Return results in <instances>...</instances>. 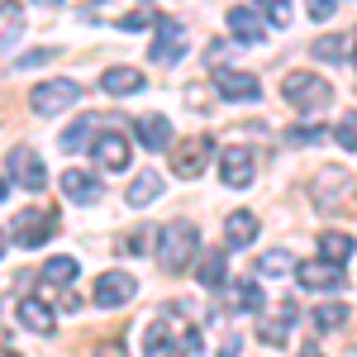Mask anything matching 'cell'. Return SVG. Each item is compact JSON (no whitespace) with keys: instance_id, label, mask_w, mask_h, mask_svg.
Here are the masks:
<instances>
[{"instance_id":"obj_1","label":"cell","mask_w":357,"mask_h":357,"mask_svg":"<svg viewBox=\"0 0 357 357\" xmlns=\"http://www.w3.org/2000/svg\"><path fill=\"white\" fill-rule=\"evenodd\" d=\"M162 234V243H158V267H162L167 276H176L186 262L195 257V248H200V234H195L191 220H172L167 229H158Z\"/></svg>"},{"instance_id":"obj_2","label":"cell","mask_w":357,"mask_h":357,"mask_svg":"<svg viewBox=\"0 0 357 357\" xmlns=\"http://www.w3.org/2000/svg\"><path fill=\"white\" fill-rule=\"evenodd\" d=\"M281 96H286V105H296V110H324L333 100V86L324 77H314V72H291L286 86H281Z\"/></svg>"},{"instance_id":"obj_3","label":"cell","mask_w":357,"mask_h":357,"mask_svg":"<svg viewBox=\"0 0 357 357\" xmlns=\"http://www.w3.org/2000/svg\"><path fill=\"white\" fill-rule=\"evenodd\" d=\"M10 234H15L20 248H43L57 234V210L53 205H29V210H20V220H15Z\"/></svg>"},{"instance_id":"obj_4","label":"cell","mask_w":357,"mask_h":357,"mask_svg":"<svg viewBox=\"0 0 357 357\" xmlns=\"http://www.w3.org/2000/svg\"><path fill=\"white\" fill-rule=\"evenodd\" d=\"M77 100H82V86L77 82H38L29 91V110L33 114H62Z\"/></svg>"},{"instance_id":"obj_5","label":"cell","mask_w":357,"mask_h":357,"mask_svg":"<svg viewBox=\"0 0 357 357\" xmlns=\"http://www.w3.org/2000/svg\"><path fill=\"white\" fill-rule=\"evenodd\" d=\"M153 24H158V38H153V62H158V67L181 62V53H186V29L176 24L172 15H158Z\"/></svg>"},{"instance_id":"obj_6","label":"cell","mask_w":357,"mask_h":357,"mask_svg":"<svg viewBox=\"0 0 357 357\" xmlns=\"http://www.w3.org/2000/svg\"><path fill=\"white\" fill-rule=\"evenodd\" d=\"M134 296H138V276H129V272H100L96 276V305L100 310H114V305L134 301Z\"/></svg>"},{"instance_id":"obj_7","label":"cell","mask_w":357,"mask_h":357,"mask_svg":"<svg viewBox=\"0 0 357 357\" xmlns=\"http://www.w3.org/2000/svg\"><path fill=\"white\" fill-rule=\"evenodd\" d=\"M296 276H301L305 291H338V286H343V262H329V257L296 262Z\"/></svg>"},{"instance_id":"obj_8","label":"cell","mask_w":357,"mask_h":357,"mask_svg":"<svg viewBox=\"0 0 357 357\" xmlns=\"http://www.w3.org/2000/svg\"><path fill=\"white\" fill-rule=\"evenodd\" d=\"M224 15H229V33H234L243 48H257V43L267 38V24H262L257 10H248V5H229Z\"/></svg>"},{"instance_id":"obj_9","label":"cell","mask_w":357,"mask_h":357,"mask_svg":"<svg viewBox=\"0 0 357 357\" xmlns=\"http://www.w3.org/2000/svg\"><path fill=\"white\" fill-rule=\"evenodd\" d=\"M10 176H15L20 186H29V191H43V186H48V172H43V162H38L33 148H15V153H10Z\"/></svg>"},{"instance_id":"obj_10","label":"cell","mask_w":357,"mask_h":357,"mask_svg":"<svg viewBox=\"0 0 357 357\" xmlns=\"http://www.w3.org/2000/svg\"><path fill=\"white\" fill-rule=\"evenodd\" d=\"M252 172H257V167H252V153H248V148H224L220 153L224 186H234V191H238V186H252Z\"/></svg>"},{"instance_id":"obj_11","label":"cell","mask_w":357,"mask_h":357,"mask_svg":"<svg viewBox=\"0 0 357 357\" xmlns=\"http://www.w3.org/2000/svg\"><path fill=\"white\" fill-rule=\"evenodd\" d=\"M215 86H220L224 100H257V91H262L252 72H234V67H220L215 72Z\"/></svg>"},{"instance_id":"obj_12","label":"cell","mask_w":357,"mask_h":357,"mask_svg":"<svg viewBox=\"0 0 357 357\" xmlns=\"http://www.w3.org/2000/svg\"><path fill=\"white\" fill-rule=\"evenodd\" d=\"M205 162H210V138H191L186 148H176V162H172V172H176L181 181H195V176L205 172Z\"/></svg>"},{"instance_id":"obj_13","label":"cell","mask_w":357,"mask_h":357,"mask_svg":"<svg viewBox=\"0 0 357 357\" xmlns=\"http://www.w3.org/2000/svg\"><path fill=\"white\" fill-rule=\"evenodd\" d=\"M96 162H105L110 172H124V167H129V138L105 129V134L96 138Z\"/></svg>"},{"instance_id":"obj_14","label":"cell","mask_w":357,"mask_h":357,"mask_svg":"<svg viewBox=\"0 0 357 357\" xmlns=\"http://www.w3.org/2000/svg\"><path fill=\"white\" fill-rule=\"evenodd\" d=\"M62 195L91 205V200H100V176H91V172H82V167H72V172H62Z\"/></svg>"},{"instance_id":"obj_15","label":"cell","mask_w":357,"mask_h":357,"mask_svg":"<svg viewBox=\"0 0 357 357\" xmlns=\"http://www.w3.org/2000/svg\"><path fill=\"white\" fill-rule=\"evenodd\" d=\"M143 86H148V77L138 67H110V72H100V91H110V96H134Z\"/></svg>"},{"instance_id":"obj_16","label":"cell","mask_w":357,"mask_h":357,"mask_svg":"<svg viewBox=\"0 0 357 357\" xmlns=\"http://www.w3.org/2000/svg\"><path fill=\"white\" fill-rule=\"evenodd\" d=\"M257 238V215L252 210H234L229 220H224V243L229 248H248Z\"/></svg>"},{"instance_id":"obj_17","label":"cell","mask_w":357,"mask_h":357,"mask_svg":"<svg viewBox=\"0 0 357 357\" xmlns=\"http://www.w3.org/2000/svg\"><path fill=\"white\" fill-rule=\"evenodd\" d=\"M138 143L153 148V153L167 148V143H172V124H167V114H143V119H138Z\"/></svg>"},{"instance_id":"obj_18","label":"cell","mask_w":357,"mask_h":357,"mask_svg":"<svg viewBox=\"0 0 357 357\" xmlns=\"http://www.w3.org/2000/svg\"><path fill=\"white\" fill-rule=\"evenodd\" d=\"M195 281H200V286H210V291H220V286H229V262H224V252H200V267H195Z\"/></svg>"},{"instance_id":"obj_19","label":"cell","mask_w":357,"mask_h":357,"mask_svg":"<svg viewBox=\"0 0 357 357\" xmlns=\"http://www.w3.org/2000/svg\"><path fill=\"white\" fill-rule=\"evenodd\" d=\"M20 324H24V329H33V333H53V329H57L53 310L38 301V296H29V301L20 305Z\"/></svg>"},{"instance_id":"obj_20","label":"cell","mask_w":357,"mask_h":357,"mask_svg":"<svg viewBox=\"0 0 357 357\" xmlns=\"http://www.w3.org/2000/svg\"><path fill=\"white\" fill-rule=\"evenodd\" d=\"M229 305H234V314H257V310L267 305V296H262V286H257V281H234Z\"/></svg>"},{"instance_id":"obj_21","label":"cell","mask_w":357,"mask_h":357,"mask_svg":"<svg viewBox=\"0 0 357 357\" xmlns=\"http://www.w3.org/2000/svg\"><path fill=\"white\" fill-rule=\"evenodd\" d=\"M158 195H162V176H158V172H138L134 181H129V205H153V200H158Z\"/></svg>"},{"instance_id":"obj_22","label":"cell","mask_w":357,"mask_h":357,"mask_svg":"<svg viewBox=\"0 0 357 357\" xmlns=\"http://www.w3.org/2000/svg\"><path fill=\"white\" fill-rule=\"evenodd\" d=\"M319 257H329V262H348V257H353V238H348L343 229H324V234H319Z\"/></svg>"},{"instance_id":"obj_23","label":"cell","mask_w":357,"mask_h":357,"mask_svg":"<svg viewBox=\"0 0 357 357\" xmlns=\"http://www.w3.org/2000/svg\"><path fill=\"white\" fill-rule=\"evenodd\" d=\"M134 5H143V0H91V5H86V20H114V24H119Z\"/></svg>"},{"instance_id":"obj_24","label":"cell","mask_w":357,"mask_h":357,"mask_svg":"<svg viewBox=\"0 0 357 357\" xmlns=\"http://www.w3.org/2000/svg\"><path fill=\"white\" fill-rule=\"evenodd\" d=\"M291 272H296V257L286 248H272V252L257 257V276H291Z\"/></svg>"},{"instance_id":"obj_25","label":"cell","mask_w":357,"mask_h":357,"mask_svg":"<svg viewBox=\"0 0 357 357\" xmlns=\"http://www.w3.org/2000/svg\"><path fill=\"white\" fill-rule=\"evenodd\" d=\"M343 186H348V176H343L338 167H329V172H319V176H314V200H319V205H329Z\"/></svg>"},{"instance_id":"obj_26","label":"cell","mask_w":357,"mask_h":357,"mask_svg":"<svg viewBox=\"0 0 357 357\" xmlns=\"http://www.w3.org/2000/svg\"><path fill=\"white\" fill-rule=\"evenodd\" d=\"M96 124H100V119H91V114H82V119H77V124H72V129L62 134V153H82V143H86L91 134H96Z\"/></svg>"},{"instance_id":"obj_27","label":"cell","mask_w":357,"mask_h":357,"mask_svg":"<svg viewBox=\"0 0 357 357\" xmlns=\"http://www.w3.org/2000/svg\"><path fill=\"white\" fill-rule=\"evenodd\" d=\"M43 281H48V286H72V281H77V257H53V262L43 267Z\"/></svg>"},{"instance_id":"obj_28","label":"cell","mask_w":357,"mask_h":357,"mask_svg":"<svg viewBox=\"0 0 357 357\" xmlns=\"http://www.w3.org/2000/svg\"><path fill=\"white\" fill-rule=\"evenodd\" d=\"M333 143H338V148H348V153H357V110L343 114V119L333 124Z\"/></svg>"},{"instance_id":"obj_29","label":"cell","mask_w":357,"mask_h":357,"mask_svg":"<svg viewBox=\"0 0 357 357\" xmlns=\"http://www.w3.org/2000/svg\"><path fill=\"white\" fill-rule=\"evenodd\" d=\"M343 319H348V305H338V301H324L314 310V324H319V329H338Z\"/></svg>"},{"instance_id":"obj_30","label":"cell","mask_w":357,"mask_h":357,"mask_svg":"<svg viewBox=\"0 0 357 357\" xmlns=\"http://www.w3.org/2000/svg\"><path fill=\"white\" fill-rule=\"evenodd\" d=\"M310 53L319 57V62H338V57H343V38H338V33H324V38L310 43Z\"/></svg>"},{"instance_id":"obj_31","label":"cell","mask_w":357,"mask_h":357,"mask_svg":"<svg viewBox=\"0 0 357 357\" xmlns=\"http://www.w3.org/2000/svg\"><path fill=\"white\" fill-rule=\"evenodd\" d=\"M257 10H262L267 24H276V29L291 24V0H257Z\"/></svg>"},{"instance_id":"obj_32","label":"cell","mask_w":357,"mask_h":357,"mask_svg":"<svg viewBox=\"0 0 357 357\" xmlns=\"http://www.w3.org/2000/svg\"><path fill=\"white\" fill-rule=\"evenodd\" d=\"M153 243H158V229H138V234H129L124 243H119V252H153Z\"/></svg>"},{"instance_id":"obj_33","label":"cell","mask_w":357,"mask_h":357,"mask_svg":"<svg viewBox=\"0 0 357 357\" xmlns=\"http://www.w3.org/2000/svg\"><path fill=\"white\" fill-rule=\"evenodd\" d=\"M167 343H172V329H167L162 319H158V324L148 329V338H143V353H162Z\"/></svg>"},{"instance_id":"obj_34","label":"cell","mask_w":357,"mask_h":357,"mask_svg":"<svg viewBox=\"0 0 357 357\" xmlns=\"http://www.w3.org/2000/svg\"><path fill=\"white\" fill-rule=\"evenodd\" d=\"M153 20H158L153 10H143V5H134V10H129V15L119 20V29H148V24H153Z\"/></svg>"},{"instance_id":"obj_35","label":"cell","mask_w":357,"mask_h":357,"mask_svg":"<svg viewBox=\"0 0 357 357\" xmlns=\"http://www.w3.org/2000/svg\"><path fill=\"white\" fill-rule=\"evenodd\" d=\"M57 48H38V53H29V57H15V72H24V67H38V62H48Z\"/></svg>"},{"instance_id":"obj_36","label":"cell","mask_w":357,"mask_h":357,"mask_svg":"<svg viewBox=\"0 0 357 357\" xmlns=\"http://www.w3.org/2000/svg\"><path fill=\"white\" fill-rule=\"evenodd\" d=\"M329 15H333V0H310V20H319V24H324Z\"/></svg>"},{"instance_id":"obj_37","label":"cell","mask_w":357,"mask_h":357,"mask_svg":"<svg viewBox=\"0 0 357 357\" xmlns=\"http://www.w3.org/2000/svg\"><path fill=\"white\" fill-rule=\"evenodd\" d=\"M319 138V129L314 124H305V129H291V143H314Z\"/></svg>"},{"instance_id":"obj_38","label":"cell","mask_w":357,"mask_h":357,"mask_svg":"<svg viewBox=\"0 0 357 357\" xmlns=\"http://www.w3.org/2000/svg\"><path fill=\"white\" fill-rule=\"evenodd\" d=\"M181 348H186V353H200L205 343H200V333H195V329H186V333H181Z\"/></svg>"},{"instance_id":"obj_39","label":"cell","mask_w":357,"mask_h":357,"mask_svg":"<svg viewBox=\"0 0 357 357\" xmlns=\"http://www.w3.org/2000/svg\"><path fill=\"white\" fill-rule=\"evenodd\" d=\"M186 105H195V110L205 105V91H200V82H191V91H186Z\"/></svg>"},{"instance_id":"obj_40","label":"cell","mask_w":357,"mask_h":357,"mask_svg":"<svg viewBox=\"0 0 357 357\" xmlns=\"http://www.w3.org/2000/svg\"><path fill=\"white\" fill-rule=\"evenodd\" d=\"M38 5H43V10H53V5H62V0H38Z\"/></svg>"},{"instance_id":"obj_41","label":"cell","mask_w":357,"mask_h":357,"mask_svg":"<svg viewBox=\"0 0 357 357\" xmlns=\"http://www.w3.org/2000/svg\"><path fill=\"white\" fill-rule=\"evenodd\" d=\"M5 243H10V234H5V229H0V252H5Z\"/></svg>"},{"instance_id":"obj_42","label":"cell","mask_w":357,"mask_h":357,"mask_svg":"<svg viewBox=\"0 0 357 357\" xmlns=\"http://www.w3.org/2000/svg\"><path fill=\"white\" fill-rule=\"evenodd\" d=\"M0 200H5V176H0Z\"/></svg>"},{"instance_id":"obj_43","label":"cell","mask_w":357,"mask_h":357,"mask_svg":"<svg viewBox=\"0 0 357 357\" xmlns=\"http://www.w3.org/2000/svg\"><path fill=\"white\" fill-rule=\"evenodd\" d=\"M0 10H10V0H0Z\"/></svg>"},{"instance_id":"obj_44","label":"cell","mask_w":357,"mask_h":357,"mask_svg":"<svg viewBox=\"0 0 357 357\" xmlns=\"http://www.w3.org/2000/svg\"><path fill=\"white\" fill-rule=\"evenodd\" d=\"M353 67H357V48H353Z\"/></svg>"}]
</instances>
